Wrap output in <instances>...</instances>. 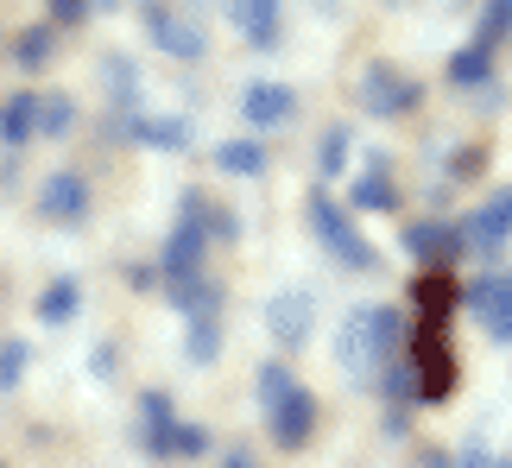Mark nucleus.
<instances>
[{
	"label": "nucleus",
	"instance_id": "obj_1",
	"mask_svg": "<svg viewBox=\"0 0 512 468\" xmlns=\"http://www.w3.org/2000/svg\"><path fill=\"white\" fill-rule=\"evenodd\" d=\"M260 412H266V431L285 456H298L310 443V431H317V418H323L317 393L298 386V374H291L285 361H260Z\"/></svg>",
	"mask_w": 512,
	"mask_h": 468
},
{
	"label": "nucleus",
	"instance_id": "obj_2",
	"mask_svg": "<svg viewBox=\"0 0 512 468\" xmlns=\"http://www.w3.org/2000/svg\"><path fill=\"white\" fill-rule=\"evenodd\" d=\"M411 380H418V405H449V393H456L449 323H418V336H411Z\"/></svg>",
	"mask_w": 512,
	"mask_h": 468
},
{
	"label": "nucleus",
	"instance_id": "obj_3",
	"mask_svg": "<svg viewBox=\"0 0 512 468\" xmlns=\"http://www.w3.org/2000/svg\"><path fill=\"white\" fill-rule=\"evenodd\" d=\"M310 228H317V241L329 247V260H342L348 272H373L380 266V253H373L367 241H361V228H354V216L329 197V190L317 184L310 190Z\"/></svg>",
	"mask_w": 512,
	"mask_h": 468
},
{
	"label": "nucleus",
	"instance_id": "obj_4",
	"mask_svg": "<svg viewBox=\"0 0 512 468\" xmlns=\"http://www.w3.org/2000/svg\"><path fill=\"white\" fill-rule=\"evenodd\" d=\"M418 95H424V83L411 70L386 64V57H373V64L361 70V108L373 114V121H399V114L418 108Z\"/></svg>",
	"mask_w": 512,
	"mask_h": 468
},
{
	"label": "nucleus",
	"instance_id": "obj_5",
	"mask_svg": "<svg viewBox=\"0 0 512 468\" xmlns=\"http://www.w3.org/2000/svg\"><path fill=\"white\" fill-rule=\"evenodd\" d=\"M506 241H512V184L494 190V197L462 222V253H475V260H494Z\"/></svg>",
	"mask_w": 512,
	"mask_h": 468
},
{
	"label": "nucleus",
	"instance_id": "obj_6",
	"mask_svg": "<svg viewBox=\"0 0 512 468\" xmlns=\"http://www.w3.org/2000/svg\"><path fill=\"white\" fill-rule=\"evenodd\" d=\"M462 310H475V323L494 342H512V272H487L462 291Z\"/></svg>",
	"mask_w": 512,
	"mask_h": 468
},
{
	"label": "nucleus",
	"instance_id": "obj_7",
	"mask_svg": "<svg viewBox=\"0 0 512 468\" xmlns=\"http://www.w3.org/2000/svg\"><path fill=\"white\" fill-rule=\"evenodd\" d=\"M146 32H152V45L165 57H177V64H196V57H203V32H196L184 13H171L165 0H146Z\"/></svg>",
	"mask_w": 512,
	"mask_h": 468
},
{
	"label": "nucleus",
	"instance_id": "obj_8",
	"mask_svg": "<svg viewBox=\"0 0 512 468\" xmlns=\"http://www.w3.org/2000/svg\"><path fill=\"white\" fill-rule=\"evenodd\" d=\"M310 323H317V304L310 291H272L266 298V329L279 348H304L310 342Z\"/></svg>",
	"mask_w": 512,
	"mask_h": 468
},
{
	"label": "nucleus",
	"instance_id": "obj_9",
	"mask_svg": "<svg viewBox=\"0 0 512 468\" xmlns=\"http://www.w3.org/2000/svg\"><path fill=\"white\" fill-rule=\"evenodd\" d=\"M405 253L418 266H430V272H443L449 260H462V222H411L405 228Z\"/></svg>",
	"mask_w": 512,
	"mask_h": 468
},
{
	"label": "nucleus",
	"instance_id": "obj_10",
	"mask_svg": "<svg viewBox=\"0 0 512 468\" xmlns=\"http://www.w3.org/2000/svg\"><path fill=\"white\" fill-rule=\"evenodd\" d=\"M342 209H348V216H367V209H373V216H386V209H399V184H392V159H386V152H373V159H367V171L354 178Z\"/></svg>",
	"mask_w": 512,
	"mask_h": 468
},
{
	"label": "nucleus",
	"instance_id": "obj_11",
	"mask_svg": "<svg viewBox=\"0 0 512 468\" xmlns=\"http://www.w3.org/2000/svg\"><path fill=\"white\" fill-rule=\"evenodd\" d=\"M38 216L45 222H83L89 216V184L76 178V171H51L45 197H38Z\"/></svg>",
	"mask_w": 512,
	"mask_h": 468
},
{
	"label": "nucleus",
	"instance_id": "obj_12",
	"mask_svg": "<svg viewBox=\"0 0 512 468\" xmlns=\"http://www.w3.org/2000/svg\"><path fill=\"white\" fill-rule=\"evenodd\" d=\"M228 19L247 32V45L253 51H272L279 45V19H285V0H234Z\"/></svg>",
	"mask_w": 512,
	"mask_h": 468
},
{
	"label": "nucleus",
	"instance_id": "obj_13",
	"mask_svg": "<svg viewBox=\"0 0 512 468\" xmlns=\"http://www.w3.org/2000/svg\"><path fill=\"white\" fill-rule=\"evenodd\" d=\"M367 342H373V374H380V367H392L411 348V329L392 304H380V310H367Z\"/></svg>",
	"mask_w": 512,
	"mask_h": 468
},
{
	"label": "nucleus",
	"instance_id": "obj_14",
	"mask_svg": "<svg viewBox=\"0 0 512 468\" xmlns=\"http://www.w3.org/2000/svg\"><path fill=\"white\" fill-rule=\"evenodd\" d=\"M241 108H247L253 127H285L291 114H298V95H291L285 83H253V89L241 95Z\"/></svg>",
	"mask_w": 512,
	"mask_h": 468
},
{
	"label": "nucleus",
	"instance_id": "obj_15",
	"mask_svg": "<svg viewBox=\"0 0 512 468\" xmlns=\"http://www.w3.org/2000/svg\"><path fill=\"white\" fill-rule=\"evenodd\" d=\"M127 133L152 152H184L190 146V121H177V114H133Z\"/></svg>",
	"mask_w": 512,
	"mask_h": 468
},
{
	"label": "nucleus",
	"instance_id": "obj_16",
	"mask_svg": "<svg viewBox=\"0 0 512 468\" xmlns=\"http://www.w3.org/2000/svg\"><path fill=\"white\" fill-rule=\"evenodd\" d=\"M336 361L348 367V380H373V342H367V310H354V317L342 323Z\"/></svg>",
	"mask_w": 512,
	"mask_h": 468
},
{
	"label": "nucleus",
	"instance_id": "obj_17",
	"mask_svg": "<svg viewBox=\"0 0 512 468\" xmlns=\"http://www.w3.org/2000/svg\"><path fill=\"white\" fill-rule=\"evenodd\" d=\"M38 133V95L32 89H19V95H7V108H0V146L7 152H19Z\"/></svg>",
	"mask_w": 512,
	"mask_h": 468
},
{
	"label": "nucleus",
	"instance_id": "obj_18",
	"mask_svg": "<svg viewBox=\"0 0 512 468\" xmlns=\"http://www.w3.org/2000/svg\"><path fill=\"white\" fill-rule=\"evenodd\" d=\"M449 83H456V89H487V83H494V51H487V45H462L456 57H449Z\"/></svg>",
	"mask_w": 512,
	"mask_h": 468
},
{
	"label": "nucleus",
	"instance_id": "obj_19",
	"mask_svg": "<svg viewBox=\"0 0 512 468\" xmlns=\"http://www.w3.org/2000/svg\"><path fill=\"white\" fill-rule=\"evenodd\" d=\"M215 171H228V178H260V171H266V146L260 140H222V146H215Z\"/></svg>",
	"mask_w": 512,
	"mask_h": 468
},
{
	"label": "nucleus",
	"instance_id": "obj_20",
	"mask_svg": "<svg viewBox=\"0 0 512 468\" xmlns=\"http://www.w3.org/2000/svg\"><path fill=\"white\" fill-rule=\"evenodd\" d=\"M215 348H222V310H203V317H190V336H184V355L196 367L215 361Z\"/></svg>",
	"mask_w": 512,
	"mask_h": 468
},
{
	"label": "nucleus",
	"instance_id": "obj_21",
	"mask_svg": "<svg viewBox=\"0 0 512 468\" xmlns=\"http://www.w3.org/2000/svg\"><path fill=\"white\" fill-rule=\"evenodd\" d=\"M76 310H83V285H76V279H51L45 298H38V317H45V323H70Z\"/></svg>",
	"mask_w": 512,
	"mask_h": 468
},
{
	"label": "nucleus",
	"instance_id": "obj_22",
	"mask_svg": "<svg viewBox=\"0 0 512 468\" xmlns=\"http://www.w3.org/2000/svg\"><path fill=\"white\" fill-rule=\"evenodd\" d=\"M203 450H209V431L203 424H184V418H177L165 431V443H159V456H177V462H196Z\"/></svg>",
	"mask_w": 512,
	"mask_h": 468
},
{
	"label": "nucleus",
	"instance_id": "obj_23",
	"mask_svg": "<svg viewBox=\"0 0 512 468\" xmlns=\"http://www.w3.org/2000/svg\"><path fill=\"white\" fill-rule=\"evenodd\" d=\"M51 51H57V45H51V32H45V26H26V32L13 38V64H19V70H45V64H51Z\"/></svg>",
	"mask_w": 512,
	"mask_h": 468
},
{
	"label": "nucleus",
	"instance_id": "obj_24",
	"mask_svg": "<svg viewBox=\"0 0 512 468\" xmlns=\"http://www.w3.org/2000/svg\"><path fill=\"white\" fill-rule=\"evenodd\" d=\"M140 412H146V450L159 456V443H165V431L177 424V412H171V399H165V393H146V399H140Z\"/></svg>",
	"mask_w": 512,
	"mask_h": 468
},
{
	"label": "nucleus",
	"instance_id": "obj_25",
	"mask_svg": "<svg viewBox=\"0 0 512 468\" xmlns=\"http://www.w3.org/2000/svg\"><path fill=\"white\" fill-rule=\"evenodd\" d=\"M317 171H323V184L348 171V127H329L323 140H317Z\"/></svg>",
	"mask_w": 512,
	"mask_h": 468
},
{
	"label": "nucleus",
	"instance_id": "obj_26",
	"mask_svg": "<svg viewBox=\"0 0 512 468\" xmlns=\"http://www.w3.org/2000/svg\"><path fill=\"white\" fill-rule=\"evenodd\" d=\"M70 121H76L70 95H38V133H45V140H57V133H70Z\"/></svg>",
	"mask_w": 512,
	"mask_h": 468
},
{
	"label": "nucleus",
	"instance_id": "obj_27",
	"mask_svg": "<svg viewBox=\"0 0 512 468\" xmlns=\"http://www.w3.org/2000/svg\"><path fill=\"white\" fill-rule=\"evenodd\" d=\"M500 38H512V0H487V13H481V38H475V45L494 51Z\"/></svg>",
	"mask_w": 512,
	"mask_h": 468
},
{
	"label": "nucleus",
	"instance_id": "obj_28",
	"mask_svg": "<svg viewBox=\"0 0 512 468\" xmlns=\"http://www.w3.org/2000/svg\"><path fill=\"white\" fill-rule=\"evenodd\" d=\"M26 342H0V393H7V386H19V374H26Z\"/></svg>",
	"mask_w": 512,
	"mask_h": 468
},
{
	"label": "nucleus",
	"instance_id": "obj_29",
	"mask_svg": "<svg viewBox=\"0 0 512 468\" xmlns=\"http://www.w3.org/2000/svg\"><path fill=\"white\" fill-rule=\"evenodd\" d=\"M449 468H512V462H500L494 450H487V443H468L462 462H449Z\"/></svg>",
	"mask_w": 512,
	"mask_h": 468
},
{
	"label": "nucleus",
	"instance_id": "obj_30",
	"mask_svg": "<svg viewBox=\"0 0 512 468\" xmlns=\"http://www.w3.org/2000/svg\"><path fill=\"white\" fill-rule=\"evenodd\" d=\"M241 234V216L234 209H209V241H234Z\"/></svg>",
	"mask_w": 512,
	"mask_h": 468
},
{
	"label": "nucleus",
	"instance_id": "obj_31",
	"mask_svg": "<svg viewBox=\"0 0 512 468\" xmlns=\"http://www.w3.org/2000/svg\"><path fill=\"white\" fill-rule=\"evenodd\" d=\"M51 19H64V26H76V19H89V0H51Z\"/></svg>",
	"mask_w": 512,
	"mask_h": 468
},
{
	"label": "nucleus",
	"instance_id": "obj_32",
	"mask_svg": "<svg viewBox=\"0 0 512 468\" xmlns=\"http://www.w3.org/2000/svg\"><path fill=\"white\" fill-rule=\"evenodd\" d=\"M481 165H487V152L475 146V152H456V165H449V171H456V178H475Z\"/></svg>",
	"mask_w": 512,
	"mask_h": 468
},
{
	"label": "nucleus",
	"instance_id": "obj_33",
	"mask_svg": "<svg viewBox=\"0 0 512 468\" xmlns=\"http://www.w3.org/2000/svg\"><path fill=\"white\" fill-rule=\"evenodd\" d=\"M222 468H260V462H253V450H241V443H234V450H222Z\"/></svg>",
	"mask_w": 512,
	"mask_h": 468
},
{
	"label": "nucleus",
	"instance_id": "obj_34",
	"mask_svg": "<svg viewBox=\"0 0 512 468\" xmlns=\"http://www.w3.org/2000/svg\"><path fill=\"white\" fill-rule=\"evenodd\" d=\"M424 468H449V456H443V450H430V456H424Z\"/></svg>",
	"mask_w": 512,
	"mask_h": 468
},
{
	"label": "nucleus",
	"instance_id": "obj_35",
	"mask_svg": "<svg viewBox=\"0 0 512 468\" xmlns=\"http://www.w3.org/2000/svg\"><path fill=\"white\" fill-rule=\"evenodd\" d=\"M89 7H114V0H89Z\"/></svg>",
	"mask_w": 512,
	"mask_h": 468
},
{
	"label": "nucleus",
	"instance_id": "obj_36",
	"mask_svg": "<svg viewBox=\"0 0 512 468\" xmlns=\"http://www.w3.org/2000/svg\"><path fill=\"white\" fill-rule=\"evenodd\" d=\"M386 7H405V0H386Z\"/></svg>",
	"mask_w": 512,
	"mask_h": 468
}]
</instances>
